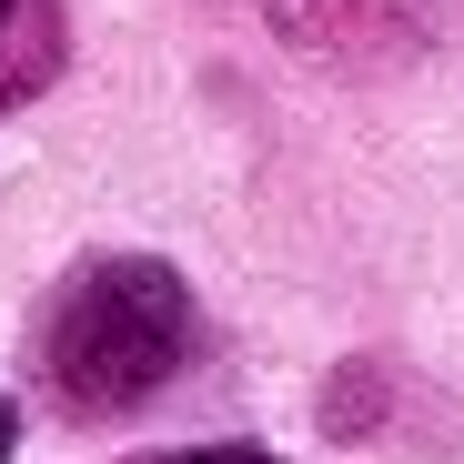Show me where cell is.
I'll use <instances>...</instances> for the list:
<instances>
[{
    "mask_svg": "<svg viewBox=\"0 0 464 464\" xmlns=\"http://www.w3.org/2000/svg\"><path fill=\"white\" fill-rule=\"evenodd\" d=\"M61 71V0H0V111Z\"/></svg>",
    "mask_w": 464,
    "mask_h": 464,
    "instance_id": "7a4b0ae2",
    "label": "cell"
},
{
    "mask_svg": "<svg viewBox=\"0 0 464 464\" xmlns=\"http://www.w3.org/2000/svg\"><path fill=\"white\" fill-rule=\"evenodd\" d=\"M162 464H273L263 444H192V454H162Z\"/></svg>",
    "mask_w": 464,
    "mask_h": 464,
    "instance_id": "3957f363",
    "label": "cell"
},
{
    "mask_svg": "<svg viewBox=\"0 0 464 464\" xmlns=\"http://www.w3.org/2000/svg\"><path fill=\"white\" fill-rule=\"evenodd\" d=\"M11 444H21V414H11V394H0V464H11Z\"/></svg>",
    "mask_w": 464,
    "mask_h": 464,
    "instance_id": "277c9868",
    "label": "cell"
},
{
    "mask_svg": "<svg viewBox=\"0 0 464 464\" xmlns=\"http://www.w3.org/2000/svg\"><path fill=\"white\" fill-rule=\"evenodd\" d=\"M41 373L71 414H121L162 394L192 353V293L151 253H102L41 303Z\"/></svg>",
    "mask_w": 464,
    "mask_h": 464,
    "instance_id": "6da1fadb",
    "label": "cell"
}]
</instances>
